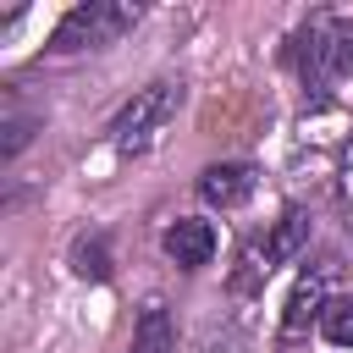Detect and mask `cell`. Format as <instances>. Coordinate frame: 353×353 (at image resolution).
I'll use <instances>...</instances> for the list:
<instances>
[{
    "label": "cell",
    "mask_w": 353,
    "mask_h": 353,
    "mask_svg": "<svg viewBox=\"0 0 353 353\" xmlns=\"http://www.w3.org/2000/svg\"><path fill=\"white\" fill-rule=\"evenodd\" d=\"M176 110H182V83H171V77H160V83H149V88H138L116 116H110V149L116 154H149L160 138H165V127L176 121Z\"/></svg>",
    "instance_id": "obj_1"
},
{
    "label": "cell",
    "mask_w": 353,
    "mask_h": 353,
    "mask_svg": "<svg viewBox=\"0 0 353 353\" xmlns=\"http://www.w3.org/2000/svg\"><path fill=\"white\" fill-rule=\"evenodd\" d=\"M298 72L309 88L353 77V17H314L298 33Z\"/></svg>",
    "instance_id": "obj_2"
},
{
    "label": "cell",
    "mask_w": 353,
    "mask_h": 353,
    "mask_svg": "<svg viewBox=\"0 0 353 353\" xmlns=\"http://www.w3.org/2000/svg\"><path fill=\"white\" fill-rule=\"evenodd\" d=\"M138 6H121V0H88V6H72L55 33H50V50L55 55H72V50H105L116 44L127 28H138Z\"/></svg>",
    "instance_id": "obj_3"
},
{
    "label": "cell",
    "mask_w": 353,
    "mask_h": 353,
    "mask_svg": "<svg viewBox=\"0 0 353 353\" xmlns=\"http://www.w3.org/2000/svg\"><path fill=\"white\" fill-rule=\"evenodd\" d=\"M254 188H259V171L248 160H221V165H204V176H199V199L210 210H237L254 199Z\"/></svg>",
    "instance_id": "obj_4"
},
{
    "label": "cell",
    "mask_w": 353,
    "mask_h": 353,
    "mask_svg": "<svg viewBox=\"0 0 353 353\" xmlns=\"http://www.w3.org/2000/svg\"><path fill=\"white\" fill-rule=\"evenodd\" d=\"M160 243H165V259H171V265L204 270V265L215 259V243H221V237H215V226H210L204 215H176V221L165 226Z\"/></svg>",
    "instance_id": "obj_5"
},
{
    "label": "cell",
    "mask_w": 353,
    "mask_h": 353,
    "mask_svg": "<svg viewBox=\"0 0 353 353\" xmlns=\"http://www.w3.org/2000/svg\"><path fill=\"white\" fill-rule=\"evenodd\" d=\"M325 281H331V259L298 276V287H292V298H287V320H281V336H303L309 325H320V309L331 303V298H325Z\"/></svg>",
    "instance_id": "obj_6"
},
{
    "label": "cell",
    "mask_w": 353,
    "mask_h": 353,
    "mask_svg": "<svg viewBox=\"0 0 353 353\" xmlns=\"http://www.w3.org/2000/svg\"><path fill=\"white\" fill-rule=\"evenodd\" d=\"M132 353H176V320L165 298H143L138 325H132Z\"/></svg>",
    "instance_id": "obj_7"
},
{
    "label": "cell",
    "mask_w": 353,
    "mask_h": 353,
    "mask_svg": "<svg viewBox=\"0 0 353 353\" xmlns=\"http://www.w3.org/2000/svg\"><path fill=\"white\" fill-rule=\"evenodd\" d=\"M259 243H265L270 270H276V265H287V259L309 243V210H298V204H292V210H281V221H270V232H265Z\"/></svg>",
    "instance_id": "obj_8"
},
{
    "label": "cell",
    "mask_w": 353,
    "mask_h": 353,
    "mask_svg": "<svg viewBox=\"0 0 353 353\" xmlns=\"http://www.w3.org/2000/svg\"><path fill=\"white\" fill-rule=\"evenodd\" d=\"M320 336L331 347H353V292H342L320 309Z\"/></svg>",
    "instance_id": "obj_9"
},
{
    "label": "cell",
    "mask_w": 353,
    "mask_h": 353,
    "mask_svg": "<svg viewBox=\"0 0 353 353\" xmlns=\"http://www.w3.org/2000/svg\"><path fill=\"white\" fill-rule=\"evenodd\" d=\"M72 270H77L83 281H105V276H110L105 237H77V248H72Z\"/></svg>",
    "instance_id": "obj_10"
},
{
    "label": "cell",
    "mask_w": 353,
    "mask_h": 353,
    "mask_svg": "<svg viewBox=\"0 0 353 353\" xmlns=\"http://www.w3.org/2000/svg\"><path fill=\"white\" fill-rule=\"evenodd\" d=\"M336 193H342V210L353 215V138L342 143V160H336Z\"/></svg>",
    "instance_id": "obj_11"
},
{
    "label": "cell",
    "mask_w": 353,
    "mask_h": 353,
    "mask_svg": "<svg viewBox=\"0 0 353 353\" xmlns=\"http://www.w3.org/2000/svg\"><path fill=\"white\" fill-rule=\"evenodd\" d=\"M28 127H33L28 116H11V121H6V143H0V154H6V160H17V154H22V143H28Z\"/></svg>",
    "instance_id": "obj_12"
}]
</instances>
